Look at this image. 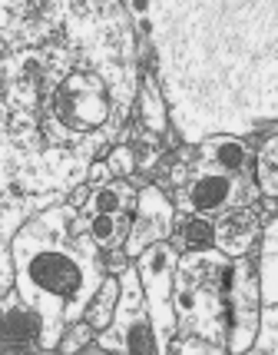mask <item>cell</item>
<instances>
[{
	"instance_id": "12",
	"label": "cell",
	"mask_w": 278,
	"mask_h": 355,
	"mask_svg": "<svg viewBox=\"0 0 278 355\" xmlns=\"http://www.w3.org/2000/svg\"><path fill=\"white\" fill-rule=\"evenodd\" d=\"M139 202V189L126 176L106 180L90 193V200L80 206L83 216H100V213H136Z\"/></svg>"
},
{
	"instance_id": "11",
	"label": "cell",
	"mask_w": 278,
	"mask_h": 355,
	"mask_svg": "<svg viewBox=\"0 0 278 355\" xmlns=\"http://www.w3.org/2000/svg\"><path fill=\"white\" fill-rule=\"evenodd\" d=\"M192 146L205 166H216L225 173H255V166H252L255 156H252L245 139L235 137V133H216V137H205Z\"/></svg>"
},
{
	"instance_id": "8",
	"label": "cell",
	"mask_w": 278,
	"mask_h": 355,
	"mask_svg": "<svg viewBox=\"0 0 278 355\" xmlns=\"http://www.w3.org/2000/svg\"><path fill=\"white\" fill-rule=\"evenodd\" d=\"M172 230H176V202L159 186H142L139 189L136 213H133V230H129L126 246H123L126 256L136 259L153 243L172 239Z\"/></svg>"
},
{
	"instance_id": "9",
	"label": "cell",
	"mask_w": 278,
	"mask_h": 355,
	"mask_svg": "<svg viewBox=\"0 0 278 355\" xmlns=\"http://www.w3.org/2000/svg\"><path fill=\"white\" fill-rule=\"evenodd\" d=\"M46 325L44 315L20 295V289H3L0 299V349L14 352H46Z\"/></svg>"
},
{
	"instance_id": "15",
	"label": "cell",
	"mask_w": 278,
	"mask_h": 355,
	"mask_svg": "<svg viewBox=\"0 0 278 355\" xmlns=\"http://www.w3.org/2000/svg\"><path fill=\"white\" fill-rule=\"evenodd\" d=\"M172 243H176L179 252L212 249L216 246V216H183V219H176Z\"/></svg>"
},
{
	"instance_id": "21",
	"label": "cell",
	"mask_w": 278,
	"mask_h": 355,
	"mask_svg": "<svg viewBox=\"0 0 278 355\" xmlns=\"http://www.w3.org/2000/svg\"><path fill=\"white\" fill-rule=\"evenodd\" d=\"M93 332H96V329H93L86 319H77V322L63 332V339L57 349H60V352H83V349L93 342Z\"/></svg>"
},
{
	"instance_id": "14",
	"label": "cell",
	"mask_w": 278,
	"mask_h": 355,
	"mask_svg": "<svg viewBox=\"0 0 278 355\" xmlns=\"http://www.w3.org/2000/svg\"><path fill=\"white\" fill-rule=\"evenodd\" d=\"M259 279H262V306H278V216L265 219L259 239Z\"/></svg>"
},
{
	"instance_id": "4",
	"label": "cell",
	"mask_w": 278,
	"mask_h": 355,
	"mask_svg": "<svg viewBox=\"0 0 278 355\" xmlns=\"http://www.w3.org/2000/svg\"><path fill=\"white\" fill-rule=\"evenodd\" d=\"M100 345L106 352L120 355H156L159 352V336H156L153 315L146 306V293H142V279H139V266H126L120 272V306L109 329L100 332Z\"/></svg>"
},
{
	"instance_id": "16",
	"label": "cell",
	"mask_w": 278,
	"mask_h": 355,
	"mask_svg": "<svg viewBox=\"0 0 278 355\" xmlns=\"http://www.w3.org/2000/svg\"><path fill=\"white\" fill-rule=\"evenodd\" d=\"M116 306H120V279H116V272H106V279L100 282V289L93 293L83 319H86L96 332H103V329H109V322H113Z\"/></svg>"
},
{
	"instance_id": "20",
	"label": "cell",
	"mask_w": 278,
	"mask_h": 355,
	"mask_svg": "<svg viewBox=\"0 0 278 355\" xmlns=\"http://www.w3.org/2000/svg\"><path fill=\"white\" fill-rule=\"evenodd\" d=\"M169 352H179V355H225L229 349L225 345H216V342L202 339V336H176L169 345Z\"/></svg>"
},
{
	"instance_id": "22",
	"label": "cell",
	"mask_w": 278,
	"mask_h": 355,
	"mask_svg": "<svg viewBox=\"0 0 278 355\" xmlns=\"http://www.w3.org/2000/svg\"><path fill=\"white\" fill-rule=\"evenodd\" d=\"M109 173L113 176H133V170H136V153L129 150V146H116V150H109Z\"/></svg>"
},
{
	"instance_id": "23",
	"label": "cell",
	"mask_w": 278,
	"mask_h": 355,
	"mask_svg": "<svg viewBox=\"0 0 278 355\" xmlns=\"http://www.w3.org/2000/svg\"><path fill=\"white\" fill-rule=\"evenodd\" d=\"M106 176H109V163H93L90 170H86V180H90V186L106 183Z\"/></svg>"
},
{
	"instance_id": "10",
	"label": "cell",
	"mask_w": 278,
	"mask_h": 355,
	"mask_svg": "<svg viewBox=\"0 0 278 355\" xmlns=\"http://www.w3.org/2000/svg\"><path fill=\"white\" fill-rule=\"evenodd\" d=\"M265 230V216L255 202H239V206H229L225 213L216 216V246L225 252V256H248L252 246L262 239Z\"/></svg>"
},
{
	"instance_id": "1",
	"label": "cell",
	"mask_w": 278,
	"mask_h": 355,
	"mask_svg": "<svg viewBox=\"0 0 278 355\" xmlns=\"http://www.w3.org/2000/svg\"><path fill=\"white\" fill-rule=\"evenodd\" d=\"M73 202H53L27 219L10 239L17 289L44 315L46 352L57 349L63 332L83 319L93 293L106 279L103 249L86 230L73 226Z\"/></svg>"
},
{
	"instance_id": "13",
	"label": "cell",
	"mask_w": 278,
	"mask_h": 355,
	"mask_svg": "<svg viewBox=\"0 0 278 355\" xmlns=\"http://www.w3.org/2000/svg\"><path fill=\"white\" fill-rule=\"evenodd\" d=\"M73 226L77 230H86L96 239V246L103 252H113V249L126 246V236L133 230V213H100V216H83V213H73Z\"/></svg>"
},
{
	"instance_id": "18",
	"label": "cell",
	"mask_w": 278,
	"mask_h": 355,
	"mask_svg": "<svg viewBox=\"0 0 278 355\" xmlns=\"http://www.w3.org/2000/svg\"><path fill=\"white\" fill-rule=\"evenodd\" d=\"M255 183L262 196L278 200V133H272L255 153Z\"/></svg>"
},
{
	"instance_id": "3",
	"label": "cell",
	"mask_w": 278,
	"mask_h": 355,
	"mask_svg": "<svg viewBox=\"0 0 278 355\" xmlns=\"http://www.w3.org/2000/svg\"><path fill=\"white\" fill-rule=\"evenodd\" d=\"M172 202L176 219L183 216H219L229 206L255 202L262 189L255 183V173H225L216 166H205L196 159H179L172 166Z\"/></svg>"
},
{
	"instance_id": "24",
	"label": "cell",
	"mask_w": 278,
	"mask_h": 355,
	"mask_svg": "<svg viewBox=\"0 0 278 355\" xmlns=\"http://www.w3.org/2000/svg\"><path fill=\"white\" fill-rule=\"evenodd\" d=\"M90 193H93V186H80L77 193H73V206H77V209H80V206H83V202L90 200Z\"/></svg>"
},
{
	"instance_id": "19",
	"label": "cell",
	"mask_w": 278,
	"mask_h": 355,
	"mask_svg": "<svg viewBox=\"0 0 278 355\" xmlns=\"http://www.w3.org/2000/svg\"><path fill=\"white\" fill-rule=\"evenodd\" d=\"M248 352L268 355L278 352V306H262V322H259V336L252 342Z\"/></svg>"
},
{
	"instance_id": "17",
	"label": "cell",
	"mask_w": 278,
	"mask_h": 355,
	"mask_svg": "<svg viewBox=\"0 0 278 355\" xmlns=\"http://www.w3.org/2000/svg\"><path fill=\"white\" fill-rule=\"evenodd\" d=\"M139 113H142V123H146L149 133H166V126H169V116H166V100H163V93H159V87H156L153 73H146V80H142Z\"/></svg>"
},
{
	"instance_id": "6",
	"label": "cell",
	"mask_w": 278,
	"mask_h": 355,
	"mask_svg": "<svg viewBox=\"0 0 278 355\" xmlns=\"http://www.w3.org/2000/svg\"><path fill=\"white\" fill-rule=\"evenodd\" d=\"M229 309V352H248L262 322V279H259V263H252L248 256L232 259Z\"/></svg>"
},
{
	"instance_id": "2",
	"label": "cell",
	"mask_w": 278,
	"mask_h": 355,
	"mask_svg": "<svg viewBox=\"0 0 278 355\" xmlns=\"http://www.w3.org/2000/svg\"><path fill=\"white\" fill-rule=\"evenodd\" d=\"M229 282L232 256L219 246L183 252L172 279V306L179 319L176 336H202L229 349Z\"/></svg>"
},
{
	"instance_id": "7",
	"label": "cell",
	"mask_w": 278,
	"mask_h": 355,
	"mask_svg": "<svg viewBox=\"0 0 278 355\" xmlns=\"http://www.w3.org/2000/svg\"><path fill=\"white\" fill-rule=\"evenodd\" d=\"M53 120L70 130V133H86L106 123L109 116V96L106 87L96 73H77L63 80L53 93Z\"/></svg>"
},
{
	"instance_id": "5",
	"label": "cell",
	"mask_w": 278,
	"mask_h": 355,
	"mask_svg": "<svg viewBox=\"0 0 278 355\" xmlns=\"http://www.w3.org/2000/svg\"><path fill=\"white\" fill-rule=\"evenodd\" d=\"M179 256L183 252L176 249L172 239L153 243L142 256H136L142 293H146V306H149L156 336H159V352H169L172 339L179 332V319H176V306H172V279H176Z\"/></svg>"
}]
</instances>
